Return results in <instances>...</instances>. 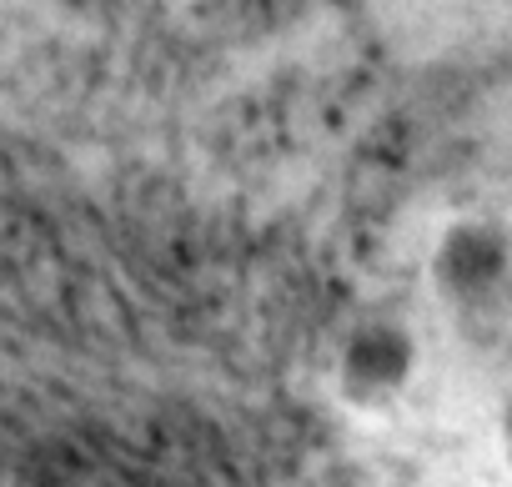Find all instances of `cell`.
<instances>
[{
  "label": "cell",
  "mask_w": 512,
  "mask_h": 487,
  "mask_svg": "<svg viewBox=\"0 0 512 487\" xmlns=\"http://www.w3.org/2000/svg\"><path fill=\"white\" fill-rule=\"evenodd\" d=\"M412 372H417V337L402 322L372 317V322H357L342 337L337 387H342L347 402H357V407H387L392 397L407 392Z\"/></svg>",
  "instance_id": "cell-1"
},
{
  "label": "cell",
  "mask_w": 512,
  "mask_h": 487,
  "mask_svg": "<svg viewBox=\"0 0 512 487\" xmlns=\"http://www.w3.org/2000/svg\"><path fill=\"white\" fill-rule=\"evenodd\" d=\"M507 272H512V236L487 216L452 221L432 247V287L447 302H482L507 282Z\"/></svg>",
  "instance_id": "cell-2"
},
{
  "label": "cell",
  "mask_w": 512,
  "mask_h": 487,
  "mask_svg": "<svg viewBox=\"0 0 512 487\" xmlns=\"http://www.w3.org/2000/svg\"><path fill=\"white\" fill-rule=\"evenodd\" d=\"M497 432H502V447H507V457H512V387H507V397H502V412H497Z\"/></svg>",
  "instance_id": "cell-3"
}]
</instances>
